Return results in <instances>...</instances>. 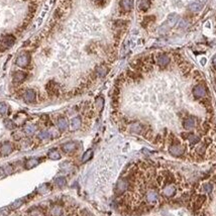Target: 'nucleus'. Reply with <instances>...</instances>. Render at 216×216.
I'll list each match as a JSON object with an SVG mask.
<instances>
[{
    "mask_svg": "<svg viewBox=\"0 0 216 216\" xmlns=\"http://www.w3.org/2000/svg\"><path fill=\"white\" fill-rule=\"evenodd\" d=\"M160 200V194L156 189H149L144 193V201L149 206L156 205Z\"/></svg>",
    "mask_w": 216,
    "mask_h": 216,
    "instance_id": "f257e3e1",
    "label": "nucleus"
},
{
    "mask_svg": "<svg viewBox=\"0 0 216 216\" xmlns=\"http://www.w3.org/2000/svg\"><path fill=\"white\" fill-rule=\"evenodd\" d=\"M45 90L51 97H58L60 94V86L56 81L51 80L45 85Z\"/></svg>",
    "mask_w": 216,
    "mask_h": 216,
    "instance_id": "f03ea898",
    "label": "nucleus"
},
{
    "mask_svg": "<svg viewBox=\"0 0 216 216\" xmlns=\"http://www.w3.org/2000/svg\"><path fill=\"white\" fill-rule=\"evenodd\" d=\"M176 193H177V188L175 185L171 184V183L166 185V186L163 188V190H162L163 196H164L165 198H168V199L173 198L175 195H176Z\"/></svg>",
    "mask_w": 216,
    "mask_h": 216,
    "instance_id": "7ed1b4c3",
    "label": "nucleus"
},
{
    "mask_svg": "<svg viewBox=\"0 0 216 216\" xmlns=\"http://www.w3.org/2000/svg\"><path fill=\"white\" fill-rule=\"evenodd\" d=\"M30 63V55L29 53H23V54L19 55L18 58L15 61V64H16L20 68H25L29 65Z\"/></svg>",
    "mask_w": 216,
    "mask_h": 216,
    "instance_id": "20e7f679",
    "label": "nucleus"
},
{
    "mask_svg": "<svg viewBox=\"0 0 216 216\" xmlns=\"http://www.w3.org/2000/svg\"><path fill=\"white\" fill-rule=\"evenodd\" d=\"M192 93H193V95H194V97H196V98H204L207 94L206 87H205L204 85H201V84L196 85L194 88H193Z\"/></svg>",
    "mask_w": 216,
    "mask_h": 216,
    "instance_id": "39448f33",
    "label": "nucleus"
},
{
    "mask_svg": "<svg viewBox=\"0 0 216 216\" xmlns=\"http://www.w3.org/2000/svg\"><path fill=\"white\" fill-rule=\"evenodd\" d=\"M129 188V180L128 179H121L119 180L116 184V188H115V191L116 194H122L124 191H126Z\"/></svg>",
    "mask_w": 216,
    "mask_h": 216,
    "instance_id": "423d86ee",
    "label": "nucleus"
},
{
    "mask_svg": "<svg viewBox=\"0 0 216 216\" xmlns=\"http://www.w3.org/2000/svg\"><path fill=\"white\" fill-rule=\"evenodd\" d=\"M169 152L174 157H182L185 152V149L181 144H171L169 146Z\"/></svg>",
    "mask_w": 216,
    "mask_h": 216,
    "instance_id": "0eeeda50",
    "label": "nucleus"
},
{
    "mask_svg": "<svg viewBox=\"0 0 216 216\" xmlns=\"http://www.w3.org/2000/svg\"><path fill=\"white\" fill-rule=\"evenodd\" d=\"M14 42H15V37L13 35L7 34V35H5V37H3V39L1 40V44H0V45L3 48V50H6V49L11 48L12 45H14Z\"/></svg>",
    "mask_w": 216,
    "mask_h": 216,
    "instance_id": "6e6552de",
    "label": "nucleus"
},
{
    "mask_svg": "<svg viewBox=\"0 0 216 216\" xmlns=\"http://www.w3.org/2000/svg\"><path fill=\"white\" fill-rule=\"evenodd\" d=\"M170 62H171V59H170L169 55L164 54V53H162V54L157 55V65H159L161 68L167 67V66L170 64Z\"/></svg>",
    "mask_w": 216,
    "mask_h": 216,
    "instance_id": "1a4fd4ad",
    "label": "nucleus"
},
{
    "mask_svg": "<svg viewBox=\"0 0 216 216\" xmlns=\"http://www.w3.org/2000/svg\"><path fill=\"white\" fill-rule=\"evenodd\" d=\"M37 98V94L34 89H26L23 93V99L26 103H34Z\"/></svg>",
    "mask_w": 216,
    "mask_h": 216,
    "instance_id": "9d476101",
    "label": "nucleus"
},
{
    "mask_svg": "<svg viewBox=\"0 0 216 216\" xmlns=\"http://www.w3.org/2000/svg\"><path fill=\"white\" fill-rule=\"evenodd\" d=\"M26 77H27V73L23 72V71H17V72H14L13 76H12V80H13L14 83L20 84L23 82L25 79H26Z\"/></svg>",
    "mask_w": 216,
    "mask_h": 216,
    "instance_id": "9b49d317",
    "label": "nucleus"
},
{
    "mask_svg": "<svg viewBox=\"0 0 216 216\" xmlns=\"http://www.w3.org/2000/svg\"><path fill=\"white\" fill-rule=\"evenodd\" d=\"M129 130H130V133H133L141 134V133H144L146 129H144V126L141 123L133 122L130 124V126H129Z\"/></svg>",
    "mask_w": 216,
    "mask_h": 216,
    "instance_id": "f8f14e48",
    "label": "nucleus"
},
{
    "mask_svg": "<svg viewBox=\"0 0 216 216\" xmlns=\"http://www.w3.org/2000/svg\"><path fill=\"white\" fill-rule=\"evenodd\" d=\"M196 125V120H195L194 117H187L183 120V127H184L186 130H190V129H193Z\"/></svg>",
    "mask_w": 216,
    "mask_h": 216,
    "instance_id": "ddd939ff",
    "label": "nucleus"
},
{
    "mask_svg": "<svg viewBox=\"0 0 216 216\" xmlns=\"http://www.w3.org/2000/svg\"><path fill=\"white\" fill-rule=\"evenodd\" d=\"M108 67L106 65H99L96 67V69H95V73H96V75L98 76V77H100V78H103V77H105L106 75H107V73H108Z\"/></svg>",
    "mask_w": 216,
    "mask_h": 216,
    "instance_id": "4468645a",
    "label": "nucleus"
},
{
    "mask_svg": "<svg viewBox=\"0 0 216 216\" xmlns=\"http://www.w3.org/2000/svg\"><path fill=\"white\" fill-rule=\"evenodd\" d=\"M120 8L123 10L124 12H128L133 9V0H120Z\"/></svg>",
    "mask_w": 216,
    "mask_h": 216,
    "instance_id": "2eb2a0df",
    "label": "nucleus"
},
{
    "mask_svg": "<svg viewBox=\"0 0 216 216\" xmlns=\"http://www.w3.org/2000/svg\"><path fill=\"white\" fill-rule=\"evenodd\" d=\"M13 151V146L10 143H3L0 146V152L4 156H7V154H11V152Z\"/></svg>",
    "mask_w": 216,
    "mask_h": 216,
    "instance_id": "dca6fc26",
    "label": "nucleus"
},
{
    "mask_svg": "<svg viewBox=\"0 0 216 216\" xmlns=\"http://www.w3.org/2000/svg\"><path fill=\"white\" fill-rule=\"evenodd\" d=\"M76 149H77V144H76V143H74V141H70V143H67L62 146V149L65 152H67V154L75 152Z\"/></svg>",
    "mask_w": 216,
    "mask_h": 216,
    "instance_id": "f3484780",
    "label": "nucleus"
},
{
    "mask_svg": "<svg viewBox=\"0 0 216 216\" xmlns=\"http://www.w3.org/2000/svg\"><path fill=\"white\" fill-rule=\"evenodd\" d=\"M57 125L61 131H65L68 128V126H69V122H68L66 117H60L57 120Z\"/></svg>",
    "mask_w": 216,
    "mask_h": 216,
    "instance_id": "a211bd4d",
    "label": "nucleus"
},
{
    "mask_svg": "<svg viewBox=\"0 0 216 216\" xmlns=\"http://www.w3.org/2000/svg\"><path fill=\"white\" fill-rule=\"evenodd\" d=\"M152 2L151 0H138V9L141 11L146 12L151 8Z\"/></svg>",
    "mask_w": 216,
    "mask_h": 216,
    "instance_id": "6ab92c4d",
    "label": "nucleus"
},
{
    "mask_svg": "<svg viewBox=\"0 0 216 216\" xmlns=\"http://www.w3.org/2000/svg\"><path fill=\"white\" fill-rule=\"evenodd\" d=\"M81 125H82V119H81V117L76 116V117L72 118V120H71V129L72 130H78L81 127Z\"/></svg>",
    "mask_w": 216,
    "mask_h": 216,
    "instance_id": "aec40b11",
    "label": "nucleus"
},
{
    "mask_svg": "<svg viewBox=\"0 0 216 216\" xmlns=\"http://www.w3.org/2000/svg\"><path fill=\"white\" fill-rule=\"evenodd\" d=\"M154 19L156 18H154V15H147V16H144L143 21H141V25H143L144 27H147L152 22L154 21Z\"/></svg>",
    "mask_w": 216,
    "mask_h": 216,
    "instance_id": "412c9836",
    "label": "nucleus"
},
{
    "mask_svg": "<svg viewBox=\"0 0 216 216\" xmlns=\"http://www.w3.org/2000/svg\"><path fill=\"white\" fill-rule=\"evenodd\" d=\"M188 141L191 144H197L198 143H200L201 138H200L199 135L195 133H189V136H188Z\"/></svg>",
    "mask_w": 216,
    "mask_h": 216,
    "instance_id": "4be33fe9",
    "label": "nucleus"
},
{
    "mask_svg": "<svg viewBox=\"0 0 216 216\" xmlns=\"http://www.w3.org/2000/svg\"><path fill=\"white\" fill-rule=\"evenodd\" d=\"M177 21H178V16H177V14L172 13V14H170L169 16H168L167 22H168V25H169L170 27L174 26V25L177 23Z\"/></svg>",
    "mask_w": 216,
    "mask_h": 216,
    "instance_id": "5701e85b",
    "label": "nucleus"
},
{
    "mask_svg": "<svg viewBox=\"0 0 216 216\" xmlns=\"http://www.w3.org/2000/svg\"><path fill=\"white\" fill-rule=\"evenodd\" d=\"M39 164H40V160L34 157V159L27 160L26 163H25V167H26V169H30V168H34L35 166H37Z\"/></svg>",
    "mask_w": 216,
    "mask_h": 216,
    "instance_id": "b1692460",
    "label": "nucleus"
},
{
    "mask_svg": "<svg viewBox=\"0 0 216 216\" xmlns=\"http://www.w3.org/2000/svg\"><path fill=\"white\" fill-rule=\"evenodd\" d=\"M48 157H49L51 160H60L61 159V154L57 149H51V151L48 152Z\"/></svg>",
    "mask_w": 216,
    "mask_h": 216,
    "instance_id": "393cba45",
    "label": "nucleus"
},
{
    "mask_svg": "<svg viewBox=\"0 0 216 216\" xmlns=\"http://www.w3.org/2000/svg\"><path fill=\"white\" fill-rule=\"evenodd\" d=\"M206 149H207V146L205 144H201L200 146H198L196 147V152L198 156L200 157H203L205 154V152H206Z\"/></svg>",
    "mask_w": 216,
    "mask_h": 216,
    "instance_id": "a878e982",
    "label": "nucleus"
},
{
    "mask_svg": "<svg viewBox=\"0 0 216 216\" xmlns=\"http://www.w3.org/2000/svg\"><path fill=\"white\" fill-rule=\"evenodd\" d=\"M189 9L192 12H199L202 9V4L199 3V2H194V3H192L189 6Z\"/></svg>",
    "mask_w": 216,
    "mask_h": 216,
    "instance_id": "bb28decb",
    "label": "nucleus"
},
{
    "mask_svg": "<svg viewBox=\"0 0 216 216\" xmlns=\"http://www.w3.org/2000/svg\"><path fill=\"white\" fill-rule=\"evenodd\" d=\"M37 127L35 125H32V124H30V125H27L24 127V133L27 134V135H31V134H34L35 131H37Z\"/></svg>",
    "mask_w": 216,
    "mask_h": 216,
    "instance_id": "cd10ccee",
    "label": "nucleus"
},
{
    "mask_svg": "<svg viewBox=\"0 0 216 216\" xmlns=\"http://www.w3.org/2000/svg\"><path fill=\"white\" fill-rule=\"evenodd\" d=\"M127 25V21L124 19H117L114 21V27L116 29H123Z\"/></svg>",
    "mask_w": 216,
    "mask_h": 216,
    "instance_id": "c85d7f7f",
    "label": "nucleus"
},
{
    "mask_svg": "<svg viewBox=\"0 0 216 216\" xmlns=\"http://www.w3.org/2000/svg\"><path fill=\"white\" fill-rule=\"evenodd\" d=\"M92 156H93L92 149H88V151H86L85 154H84L83 157H82V163H86L87 161H89V160L92 157Z\"/></svg>",
    "mask_w": 216,
    "mask_h": 216,
    "instance_id": "c756f323",
    "label": "nucleus"
},
{
    "mask_svg": "<svg viewBox=\"0 0 216 216\" xmlns=\"http://www.w3.org/2000/svg\"><path fill=\"white\" fill-rule=\"evenodd\" d=\"M202 189H203V191H204L205 193H208V194H209V193L212 192L213 186H212V184H210V183H205V184L203 185Z\"/></svg>",
    "mask_w": 216,
    "mask_h": 216,
    "instance_id": "7c9ffc66",
    "label": "nucleus"
},
{
    "mask_svg": "<svg viewBox=\"0 0 216 216\" xmlns=\"http://www.w3.org/2000/svg\"><path fill=\"white\" fill-rule=\"evenodd\" d=\"M55 182H56V185L59 187H63L66 185V179L64 177H58L57 179L55 180Z\"/></svg>",
    "mask_w": 216,
    "mask_h": 216,
    "instance_id": "2f4dec72",
    "label": "nucleus"
},
{
    "mask_svg": "<svg viewBox=\"0 0 216 216\" xmlns=\"http://www.w3.org/2000/svg\"><path fill=\"white\" fill-rule=\"evenodd\" d=\"M51 138V133H49V131H40V133H39V138L40 139H48V138Z\"/></svg>",
    "mask_w": 216,
    "mask_h": 216,
    "instance_id": "473e14b6",
    "label": "nucleus"
},
{
    "mask_svg": "<svg viewBox=\"0 0 216 216\" xmlns=\"http://www.w3.org/2000/svg\"><path fill=\"white\" fill-rule=\"evenodd\" d=\"M4 125L6 126L8 129H13L15 127V124L12 120H10V119H5L4 120Z\"/></svg>",
    "mask_w": 216,
    "mask_h": 216,
    "instance_id": "72a5a7b5",
    "label": "nucleus"
},
{
    "mask_svg": "<svg viewBox=\"0 0 216 216\" xmlns=\"http://www.w3.org/2000/svg\"><path fill=\"white\" fill-rule=\"evenodd\" d=\"M10 209L8 207H3L0 209V216H7L9 214Z\"/></svg>",
    "mask_w": 216,
    "mask_h": 216,
    "instance_id": "f704fd0d",
    "label": "nucleus"
},
{
    "mask_svg": "<svg viewBox=\"0 0 216 216\" xmlns=\"http://www.w3.org/2000/svg\"><path fill=\"white\" fill-rule=\"evenodd\" d=\"M8 110V107L5 103H0V114H5Z\"/></svg>",
    "mask_w": 216,
    "mask_h": 216,
    "instance_id": "c9c22d12",
    "label": "nucleus"
},
{
    "mask_svg": "<svg viewBox=\"0 0 216 216\" xmlns=\"http://www.w3.org/2000/svg\"><path fill=\"white\" fill-rule=\"evenodd\" d=\"M96 105H97V107L99 110H101L103 107V98H101V97H98L97 99H96Z\"/></svg>",
    "mask_w": 216,
    "mask_h": 216,
    "instance_id": "e433bc0d",
    "label": "nucleus"
},
{
    "mask_svg": "<svg viewBox=\"0 0 216 216\" xmlns=\"http://www.w3.org/2000/svg\"><path fill=\"white\" fill-rule=\"evenodd\" d=\"M22 203H23V200H17V201H15L13 204L11 205V208H13V209H15V208H18Z\"/></svg>",
    "mask_w": 216,
    "mask_h": 216,
    "instance_id": "4c0bfd02",
    "label": "nucleus"
},
{
    "mask_svg": "<svg viewBox=\"0 0 216 216\" xmlns=\"http://www.w3.org/2000/svg\"><path fill=\"white\" fill-rule=\"evenodd\" d=\"M186 25H187V21L185 19H183V20L180 21V25H179L180 27H185Z\"/></svg>",
    "mask_w": 216,
    "mask_h": 216,
    "instance_id": "58836bf2",
    "label": "nucleus"
},
{
    "mask_svg": "<svg viewBox=\"0 0 216 216\" xmlns=\"http://www.w3.org/2000/svg\"><path fill=\"white\" fill-rule=\"evenodd\" d=\"M212 62H213V65H214V67L216 68V56H215L214 58H213V61H212Z\"/></svg>",
    "mask_w": 216,
    "mask_h": 216,
    "instance_id": "ea45409f",
    "label": "nucleus"
},
{
    "mask_svg": "<svg viewBox=\"0 0 216 216\" xmlns=\"http://www.w3.org/2000/svg\"><path fill=\"white\" fill-rule=\"evenodd\" d=\"M200 1H201L202 3H203V2H205V1H206V0H200Z\"/></svg>",
    "mask_w": 216,
    "mask_h": 216,
    "instance_id": "a19ab883",
    "label": "nucleus"
},
{
    "mask_svg": "<svg viewBox=\"0 0 216 216\" xmlns=\"http://www.w3.org/2000/svg\"><path fill=\"white\" fill-rule=\"evenodd\" d=\"M98 1H101V0H98Z\"/></svg>",
    "mask_w": 216,
    "mask_h": 216,
    "instance_id": "79ce46f5",
    "label": "nucleus"
}]
</instances>
